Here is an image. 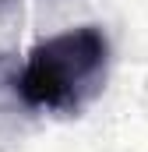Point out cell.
Returning a JSON list of instances; mask_svg holds the SVG:
<instances>
[{"mask_svg": "<svg viewBox=\"0 0 148 152\" xmlns=\"http://www.w3.org/2000/svg\"><path fill=\"white\" fill-rule=\"evenodd\" d=\"M110 39L95 25H78L42 39L28 50L18 75V96L42 113H81L106 85Z\"/></svg>", "mask_w": 148, "mask_h": 152, "instance_id": "6da1fadb", "label": "cell"}]
</instances>
